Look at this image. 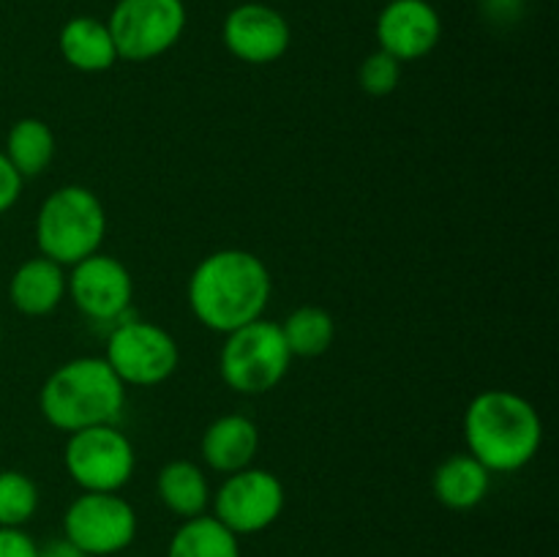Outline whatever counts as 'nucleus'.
<instances>
[{
	"instance_id": "17",
	"label": "nucleus",
	"mask_w": 559,
	"mask_h": 557,
	"mask_svg": "<svg viewBox=\"0 0 559 557\" xmlns=\"http://www.w3.org/2000/svg\"><path fill=\"white\" fill-rule=\"evenodd\" d=\"M431 489L440 506L451 511H473L491 489V473L473 453H453L435 470Z\"/></svg>"
},
{
	"instance_id": "1",
	"label": "nucleus",
	"mask_w": 559,
	"mask_h": 557,
	"mask_svg": "<svg viewBox=\"0 0 559 557\" xmlns=\"http://www.w3.org/2000/svg\"><path fill=\"white\" fill-rule=\"evenodd\" d=\"M189 309L207 331L233 333L265 315L273 278L249 249H218L202 257L189 276Z\"/></svg>"
},
{
	"instance_id": "21",
	"label": "nucleus",
	"mask_w": 559,
	"mask_h": 557,
	"mask_svg": "<svg viewBox=\"0 0 559 557\" xmlns=\"http://www.w3.org/2000/svg\"><path fill=\"white\" fill-rule=\"evenodd\" d=\"M282 333L293 358H317L331 349L336 322L320 306H300L282 322Z\"/></svg>"
},
{
	"instance_id": "27",
	"label": "nucleus",
	"mask_w": 559,
	"mask_h": 557,
	"mask_svg": "<svg viewBox=\"0 0 559 557\" xmlns=\"http://www.w3.org/2000/svg\"><path fill=\"white\" fill-rule=\"evenodd\" d=\"M0 339H3V328H0Z\"/></svg>"
},
{
	"instance_id": "19",
	"label": "nucleus",
	"mask_w": 559,
	"mask_h": 557,
	"mask_svg": "<svg viewBox=\"0 0 559 557\" xmlns=\"http://www.w3.org/2000/svg\"><path fill=\"white\" fill-rule=\"evenodd\" d=\"M167 557H240V538L213 513L183 519L167 544Z\"/></svg>"
},
{
	"instance_id": "2",
	"label": "nucleus",
	"mask_w": 559,
	"mask_h": 557,
	"mask_svg": "<svg viewBox=\"0 0 559 557\" xmlns=\"http://www.w3.org/2000/svg\"><path fill=\"white\" fill-rule=\"evenodd\" d=\"M464 442L491 475L519 473L544 446V420L535 404L506 388H489L464 410Z\"/></svg>"
},
{
	"instance_id": "7",
	"label": "nucleus",
	"mask_w": 559,
	"mask_h": 557,
	"mask_svg": "<svg viewBox=\"0 0 559 557\" xmlns=\"http://www.w3.org/2000/svg\"><path fill=\"white\" fill-rule=\"evenodd\" d=\"M186 22L189 11L183 0H118L109 11L107 27L120 60L147 63L180 42Z\"/></svg>"
},
{
	"instance_id": "5",
	"label": "nucleus",
	"mask_w": 559,
	"mask_h": 557,
	"mask_svg": "<svg viewBox=\"0 0 559 557\" xmlns=\"http://www.w3.org/2000/svg\"><path fill=\"white\" fill-rule=\"evenodd\" d=\"M293 353L278 322L260 320L227 333L218 353V375L224 386L243 396H262L282 386L287 377Z\"/></svg>"
},
{
	"instance_id": "14",
	"label": "nucleus",
	"mask_w": 559,
	"mask_h": 557,
	"mask_svg": "<svg viewBox=\"0 0 559 557\" xmlns=\"http://www.w3.org/2000/svg\"><path fill=\"white\" fill-rule=\"evenodd\" d=\"M257 451H260V429L249 415L229 413L207 424L202 435L200 453L202 462L213 473L233 475L254 464Z\"/></svg>"
},
{
	"instance_id": "13",
	"label": "nucleus",
	"mask_w": 559,
	"mask_h": 557,
	"mask_svg": "<svg viewBox=\"0 0 559 557\" xmlns=\"http://www.w3.org/2000/svg\"><path fill=\"white\" fill-rule=\"evenodd\" d=\"M377 44L402 63L426 58L442 38L440 11L429 0H388L377 14Z\"/></svg>"
},
{
	"instance_id": "9",
	"label": "nucleus",
	"mask_w": 559,
	"mask_h": 557,
	"mask_svg": "<svg viewBox=\"0 0 559 557\" xmlns=\"http://www.w3.org/2000/svg\"><path fill=\"white\" fill-rule=\"evenodd\" d=\"M140 519L120 491H82L63 513V535L87 557H118L134 544Z\"/></svg>"
},
{
	"instance_id": "18",
	"label": "nucleus",
	"mask_w": 559,
	"mask_h": 557,
	"mask_svg": "<svg viewBox=\"0 0 559 557\" xmlns=\"http://www.w3.org/2000/svg\"><path fill=\"white\" fill-rule=\"evenodd\" d=\"M156 495L169 513L180 519H194L211 508V481L197 462L175 459L156 475Z\"/></svg>"
},
{
	"instance_id": "28",
	"label": "nucleus",
	"mask_w": 559,
	"mask_h": 557,
	"mask_svg": "<svg viewBox=\"0 0 559 557\" xmlns=\"http://www.w3.org/2000/svg\"><path fill=\"white\" fill-rule=\"evenodd\" d=\"M118 557H123V555H118Z\"/></svg>"
},
{
	"instance_id": "16",
	"label": "nucleus",
	"mask_w": 559,
	"mask_h": 557,
	"mask_svg": "<svg viewBox=\"0 0 559 557\" xmlns=\"http://www.w3.org/2000/svg\"><path fill=\"white\" fill-rule=\"evenodd\" d=\"M58 49L71 69L82 74H102L118 63V49H115L112 33L107 22L96 16H71L58 33Z\"/></svg>"
},
{
	"instance_id": "8",
	"label": "nucleus",
	"mask_w": 559,
	"mask_h": 557,
	"mask_svg": "<svg viewBox=\"0 0 559 557\" xmlns=\"http://www.w3.org/2000/svg\"><path fill=\"white\" fill-rule=\"evenodd\" d=\"M69 478L82 491H120L136 470V451L118 424L71 431L63 448Z\"/></svg>"
},
{
	"instance_id": "4",
	"label": "nucleus",
	"mask_w": 559,
	"mask_h": 557,
	"mask_svg": "<svg viewBox=\"0 0 559 557\" xmlns=\"http://www.w3.org/2000/svg\"><path fill=\"white\" fill-rule=\"evenodd\" d=\"M107 211L96 191L69 183L55 189L36 213V244L41 257L71 268L102 251Z\"/></svg>"
},
{
	"instance_id": "20",
	"label": "nucleus",
	"mask_w": 559,
	"mask_h": 557,
	"mask_svg": "<svg viewBox=\"0 0 559 557\" xmlns=\"http://www.w3.org/2000/svg\"><path fill=\"white\" fill-rule=\"evenodd\" d=\"M55 151H58L55 131L41 118H20L16 123H11L9 134H5L3 153L22 178L41 175L52 164Z\"/></svg>"
},
{
	"instance_id": "3",
	"label": "nucleus",
	"mask_w": 559,
	"mask_h": 557,
	"mask_svg": "<svg viewBox=\"0 0 559 557\" xmlns=\"http://www.w3.org/2000/svg\"><path fill=\"white\" fill-rule=\"evenodd\" d=\"M126 407V386L104 355H80L60 364L38 391V410L52 429L80 431L118 424Z\"/></svg>"
},
{
	"instance_id": "10",
	"label": "nucleus",
	"mask_w": 559,
	"mask_h": 557,
	"mask_svg": "<svg viewBox=\"0 0 559 557\" xmlns=\"http://www.w3.org/2000/svg\"><path fill=\"white\" fill-rule=\"evenodd\" d=\"M287 506V491L276 473L246 467L227 475L211 497L213 517L235 535H257L278 522Z\"/></svg>"
},
{
	"instance_id": "15",
	"label": "nucleus",
	"mask_w": 559,
	"mask_h": 557,
	"mask_svg": "<svg viewBox=\"0 0 559 557\" xmlns=\"http://www.w3.org/2000/svg\"><path fill=\"white\" fill-rule=\"evenodd\" d=\"M66 271L47 257H31L9 282V300L25 317H47L63 304Z\"/></svg>"
},
{
	"instance_id": "22",
	"label": "nucleus",
	"mask_w": 559,
	"mask_h": 557,
	"mask_svg": "<svg viewBox=\"0 0 559 557\" xmlns=\"http://www.w3.org/2000/svg\"><path fill=\"white\" fill-rule=\"evenodd\" d=\"M38 486L22 470H0V528H25L38 511Z\"/></svg>"
},
{
	"instance_id": "24",
	"label": "nucleus",
	"mask_w": 559,
	"mask_h": 557,
	"mask_svg": "<svg viewBox=\"0 0 559 557\" xmlns=\"http://www.w3.org/2000/svg\"><path fill=\"white\" fill-rule=\"evenodd\" d=\"M0 557H38V544L25 528H0Z\"/></svg>"
},
{
	"instance_id": "12",
	"label": "nucleus",
	"mask_w": 559,
	"mask_h": 557,
	"mask_svg": "<svg viewBox=\"0 0 559 557\" xmlns=\"http://www.w3.org/2000/svg\"><path fill=\"white\" fill-rule=\"evenodd\" d=\"M222 42L229 55L249 66L276 63L287 55L293 31L287 16L267 3H240L224 16Z\"/></svg>"
},
{
	"instance_id": "26",
	"label": "nucleus",
	"mask_w": 559,
	"mask_h": 557,
	"mask_svg": "<svg viewBox=\"0 0 559 557\" xmlns=\"http://www.w3.org/2000/svg\"><path fill=\"white\" fill-rule=\"evenodd\" d=\"M38 557H87V555L82 549H76L66 535H60V538H47L44 544H38Z\"/></svg>"
},
{
	"instance_id": "25",
	"label": "nucleus",
	"mask_w": 559,
	"mask_h": 557,
	"mask_svg": "<svg viewBox=\"0 0 559 557\" xmlns=\"http://www.w3.org/2000/svg\"><path fill=\"white\" fill-rule=\"evenodd\" d=\"M22 183H25V178L16 173L14 164H11L9 158H5V153L0 151V213H5L9 208L16 205V200L22 197Z\"/></svg>"
},
{
	"instance_id": "11",
	"label": "nucleus",
	"mask_w": 559,
	"mask_h": 557,
	"mask_svg": "<svg viewBox=\"0 0 559 557\" xmlns=\"http://www.w3.org/2000/svg\"><path fill=\"white\" fill-rule=\"evenodd\" d=\"M66 295L74 309L91 322L115 325L131 315L134 278L118 257L96 251L71 265V273H66Z\"/></svg>"
},
{
	"instance_id": "23",
	"label": "nucleus",
	"mask_w": 559,
	"mask_h": 557,
	"mask_svg": "<svg viewBox=\"0 0 559 557\" xmlns=\"http://www.w3.org/2000/svg\"><path fill=\"white\" fill-rule=\"evenodd\" d=\"M402 60H396L393 55L374 49L358 69L360 87L369 96H391L402 82Z\"/></svg>"
},
{
	"instance_id": "6",
	"label": "nucleus",
	"mask_w": 559,
	"mask_h": 557,
	"mask_svg": "<svg viewBox=\"0 0 559 557\" xmlns=\"http://www.w3.org/2000/svg\"><path fill=\"white\" fill-rule=\"evenodd\" d=\"M104 360L112 366L126 388H153L175 375L180 347L167 328L129 315L109 331Z\"/></svg>"
}]
</instances>
